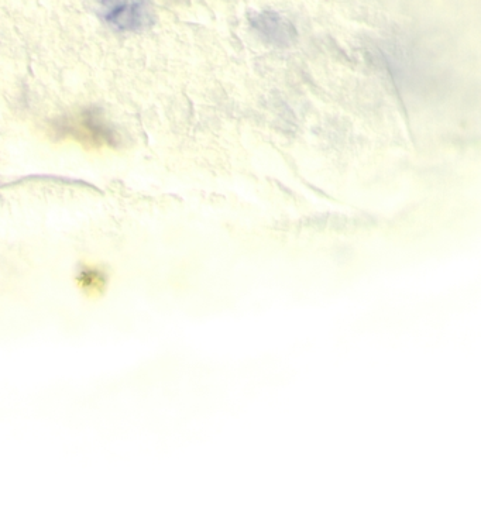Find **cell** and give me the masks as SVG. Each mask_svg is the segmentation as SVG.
<instances>
[{"label": "cell", "mask_w": 481, "mask_h": 512, "mask_svg": "<svg viewBox=\"0 0 481 512\" xmlns=\"http://www.w3.org/2000/svg\"><path fill=\"white\" fill-rule=\"evenodd\" d=\"M96 10L103 23L119 33L143 32L154 23L146 0H96Z\"/></svg>", "instance_id": "1"}, {"label": "cell", "mask_w": 481, "mask_h": 512, "mask_svg": "<svg viewBox=\"0 0 481 512\" xmlns=\"http://www.w3.org/2000/svg\"><path fill=\"white\" fill-rule=\"evenodd\" d=\"M54 129L92 146H118L120 140L118 133L105 122L98 109H87L77 116H70V119L64 118Z\"/></svg>", "instance_id": "2"}, {"label": "cell", "mask_w": 481, "mask_h": 512, "mask_svg": "<svg viewBox=\"0 0 481 512\" xmlns=\"http://www.w3.org/2000/svg\"><path fill=\"white\" fill-rule=\"evenodd\" d=\"M254 27L261 36L277 46H288L294 39L295 33L290 23L285 22L274 13H263L254 19Z\"/></svg>", "instance_id": "3"}]
</instances>
